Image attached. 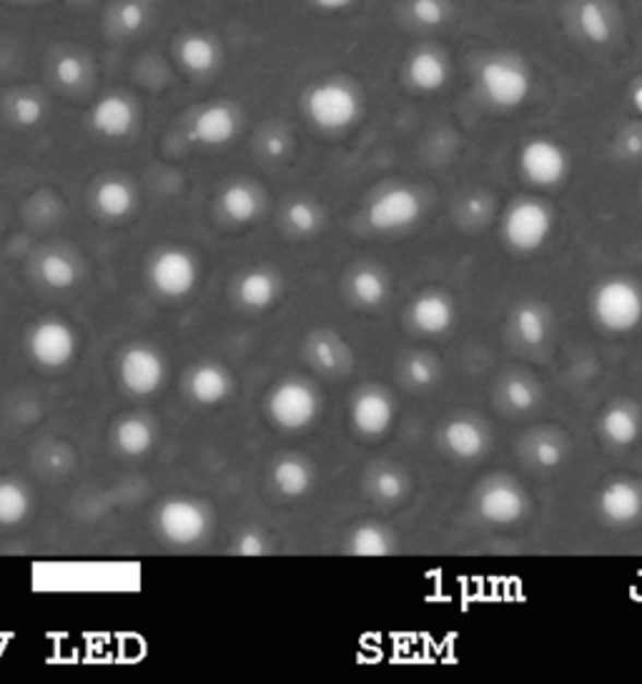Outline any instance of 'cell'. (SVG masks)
I'll return each instance as SVG.
<instances>
[{"label": "cell", "instance_id": "obj_1", "mask_svg": "<svg viewBox=\"0 0 642 684\" xmlns=\"http://www.w3.org/2000/svg\"><path fill=\"white\" fill-rule=\"evenodd\" d=\"M477 91L497 111H518L535 91V73L514 50H495L477 65Z\"/></svg>", "mask_w": 642, "mask_h": 684}, {"label": "cell", "instance_id": "obj_2", "mask_svg": "<svg viewBox=\"0 0 642 684\" xmlns=\"http://www.w3.org/2000/svg\"><path fill=\"white\" fill-rule=\"evenodd\" d=\"M301 111L314 129L342 133L359 123L361 113H365V98L349 79L332 75V79L314 81L304 91Z\"/></svg>", "mask_w": 642, "mask_h": 684}, {"label": "cell", "instance_id": "obj_3", "mask_svg": "<svg viewBox=\"0 0 642 684\" xmlns=\"http://www.w3.org/2000/svg\"><path fill=\"white\" fill-rule=\"evenodd\" d=\"M593 316L605 332L630 334L642 321V289L632 278H607L595 289Z\"/></svg>", "mask_w": 642, "mask_h": 684}, {"label": "cell", "instance_id": "obj_4", "mask_svg": "<svg viewBox=\"0 0 642 684\" xmlns=\"http://www.w3.org/2000/svg\"><path fill=\"white\" fill-rule=\"evenodd\" d=\"M552 228L555 214L550 206L535 199H522L518 204H512L504 214L502 236L510 249L520 253H532L545 247Z\"/></svg>", "mask_w": 642, "mask_h": 684}, {"label": "cell", "instance_id": "obj_5", "mask_svg": "<svg viewBox=\"0 0 642 684\" xmlns=\"http://www.w3.org/2000/svg\"><path fill=\"white\" fill-rule=\"evenodd\" d=\"M266 409L276 427L286 429V432H304L317 421L321 399L311 384L301 382V379H286L269 394Z\"/></svg>", "mask_w": 642, "mask_h": 684}, {"label": "cell", "instance_id": "obj_6", "mask_svg": "<svg viewBox=\"0 0 642 684\" xmlns=\"http://www.w3.org/2000/svg\"><path fill=\"white\" fill-rule=\"evenodd\" d=\"M425 201L409 185H390L379 191L367 208V224L379 233H402L419 224Z\"/></svg>", "mask_w": 642, "mask_h": 684}, {"label": "cell", "instance_id": "obj_7", "mask_svg": "<svg viewBox=\"0 0 642 684\" xmlns=\"http://www.w3.org/2000/svg\"><path fill=\"white\" fill-rule=\"evenodd\" d=\"M241 125L243 113L239 106L231 104V100H211V104L197 108V113L189 118L186 133H189V141L197 143V146L222 148L229 146L239 136Z\"/></svg>", "mask_w": 642, "mask_h": 684}, {"label": "cell", "instance_id": "obj_8", "mask_svg": "<svg viewBox=\"0 0 642 684\" xmlns=\"http://www.w3.org/2000/svg\"><path fill=\"white\" fill-rule=\"evenodd\" d=\"M520 171L537 189H555L568 179L570 156L555 139L535 136L520 148Z\"/></svg>", "mask_w": 642, "mask_h": 684}, {"label": "cell", "instance_id": "obj_9", "mask_svg": "<svg viewBox=\"0 0 642 684\" xmlns=\"http://www.w3.org/2000/svg\"><path fill=\"white\" fill-rule=\"evenodd\" d=\"M158 529L171 544H199L204 542L211 529L209 509L197 500L176 496V500H168L158 509Z\"/></svg>", "mask_w": 642, "mask_h": 684}, {"label": "cell", "instance_id": "obj_10", "mask_svg": "<svg viewBox=\"0 0 642 684\" xmlns=\"http://www.w3.org/2000/svg\"><path fill=\"white\" fill-rule=\"evenodd\" d=\"M148 281L166 299H183L199 284V261L186 249H164L148 266Z\"/></svg>", "mask_w": 642, "mask_h": 684}, {"label": "cell", "instance_id": "obj_11", "mask_svg": "<svg viewBox=\"0 0 642 684\" xmlns=\"http://www.w3.org/2000/svg\"><path fill=\"white\" fill-rule=\"evenodd\" d=\"M118 379L133 396L156 394L166 382L164 353L148 344H133L118 359Z\"/></svg>", "mask_w": 642, "mask_h": 684}, {"label": "cell", "instance_id": "obj_12", "mask_svg": "<svg viewBox=\"0 0 642 684\" xmlns=\"http://www.w3.org/2000/svg\"><path fill=\"white\" fill-rule=\"evenodd\" d=\"M79 351V336L61 319H44L33 326L28 336V353L38 367L63 369Z\"/></svg>", "mask_w": 642, "mask_h": 684}, {"label": "cell", "instance_id": "obj_13", "mask_svg": "<svg viewBox=\"0 0 642 684\" xmlns=\"http://www.w3.org/2000/svg\"><path fill=\"white\" fill-rule=\"evenodd\" d=\"M570 28L587 46L607 48L618 38L620 19L610 0H572Z\"/></svg>", "mask_w": 642, "mask_h": 684}, {"label": "cell", "instance_id": "obj_14", "mask_svg": "<svg viewBox=\"0 0 642 684\" xmlns=\"http://www.w3.org/2000/svg\"><path fill=\"white\" fill-rule=\"evenodd\" d=\"M477 512L487 525H518L527 514L525 489L512 479H489L477 496Z\"/></svg>", "mask_w": 642, "mask_h": 684}, {"label": "cell", "instance_id": "obj_15", "mask_svg": "<svg viewBox=\"0 0 642 684\" xmlns=\"http://www.w3.org/2000/svg\"><path fill=\"white\" fill-rule=\"evenodd\" d=\"M139 121H141V111H139L136 100L118 91L104 93V96L91 106V113H88L91 129L96 131L100 139H108V141L129 139L131 133L139 129Z\"/></svg>", "mask_w": 642, "mask_h": 684}, {"label": "cell", "instance_id": "obj_16", "mask_svg": "<svg viewBox=\"0 0 642 684\" xmlns=\"http://www.w3.org/2000/svg\"><path fill=\"white\" fill-rule=\"evenodd\" d=\"M404 81L419 93H439L452 81V63L442 48L425 44L409 50L404 61Z\"/></svg>", "mask_w": 642, "mask_h": 684}, {"label": "cell", "instance_id": "obj_17", "mask_svg": "<svg viewBox=\"0 0 642 684\" xmlns=\"http://www.w3.org/2000/svg\"><path fill=\"white\" fill-rule=\"evenodd\" d=\"M174 58L181 71L197 75V79H206V75H214L222 69L224 48L218 38L206 31H186L176 38Z\"/></svg>", "mask_w": 642, "mask_h": 684}, {"label": "cell", "instance_id": "obj_18", "mask_svg": "<svg viewBox=\"0 0 642 684\" xmlns=\"http://www.w3.org/2000/svg\"><path fill=\"white\" fill-rule=\"evenodd\" d=\"M394 417H396L394 399L384 392V388L367 386L354 396L349 419H352V427L357 429L361 436H369V439L384 436L392 429Z\"/></svg>", "mask_w": 642, "mask_h": 684}, {"label": "cell", "instance_id": "obj_19", "mask_svg": "<svg viewBox=\"0 0 642 684\" xmlns=\"http://www.w3.org/2000/svg\"><path fill=\"white\" fill-rule=\"evenodd\" d=\"M599 514L615 527H630L642 517V487L630 479H615L599 492Z\"/></svg>", "mask_w": 642, "mask_h": 684}, {"label": "cell", "instance_id": "obj_20", "mask_svg": "<svg viewBox=\"0 0 642 684\" xmlns=\"http://www.w3.org/2000/svg\"><path fill=\"white\" fill-rule=\"evenodd\" d=\"M412 326L427 336L447 334L457 321L454 301L442 291H425L414 299L409 309Z\"/></svg>", "mask_w": 642, "mask_h": 684}, {"label": "cell", "instance_id": "obj_21", "mask_svg": "<svg viewBox=\"0 0 642 684\" xmlns=\"http://www.w3.org/2000/svg\"><path fill=\"white\" fill-rule=\"evenodd\" d=\"M442 444L457 459H479L489 446V434L482 421L472 417H454L442 427Z\"/></svg>", "mask_w": 642, "mask_h": 684}, {"label": "cell", "instance_id": "obj_22", "mask_svg": "<svg viewBox=\"0 0 642 684\" xmlns=\"http://www.w3.org/2000/svg\"><path fill=\"white\" fill-rule=\"evenodd\" d=\"M234 392V379L222 364H199L189 374V396L201 407H216Z\"/></svg>", "mask_w": 642, "mask_h": 684}, {"label": "cell", "instance_id": "obj_23", "mask_svg": "<svg viewBox=\"0 0 642 684\" xmlns=\"http://www.w3.org/2000/svg\"><path fill=\"white\" fill-rule=\"evenodd\" d=\"M218 208L234 224H251L264 211V193L251 181H234L222 191Z\"/></svg>", "mask_w": 642, "mask_h": 684}, {"label": "cell", "instance_id": "obj_24", "mask_svg": "<svg viewBox=\"0 0 642 684\" xmlns=\"http://www.w3.org/2000/svg\"><path fill=\"white\" fill-rule=\"evenodd\" d=\"M282 293V278L272 268H251L236 284V299L251 311L272 309Z\"/></svg>", "mask_w": 642, "mask_h": 684}, {"label": "cell", "instance_id": "obj_25", "mask_svg": "<svg viewBox=\"0 0 642 684\" xmlns=\"http://www.w3.org/2000/svg\"><path fill=\"white\" fill-rule=\"evenodd\" d=\"M136 189H133L131 181L126 179H106L96 185V193H93V206L104 218H111V221H121V218L131 216L133 208H136Z\"/></svg>", "mask_w": 642, "mask_h": 684}, {"label": "cell", "instance_id": "obj_26", "mask_svg": "<svg viewBox=\"0 0 642 684\" xmlns=\"http://www.w3.org/2000/svg\"><path fill=\"white\" fill-rule=\"evenodd\" d=\"M640 427H642L640 411L635 404L628 401L613 404V407L603 413V419H599V432H603L605 442L613 446H622V449L638 442Z\"/></svg>", "mask_w": 642, "mask_h": 684}, {"label": "cell", "instance_id": "obj_27", "mask_svg": "<svg viewBox=\"0 0 642 684\" xmlns=\"http://www.w3.org/2000/svg\"><path fill=\"white\" fill-rule=\"evenodd\" d=\"M314 467L301 456H284L278 459L272 469V481L274 489L286 500H299L314 487Z\"/></svg>", "mask_w": 642, "mask_h": 684}, {"label": "cell", "instance_id": "obj_28", "mask_svg": "<svg viewBox=\"0 0 642 684\" xmlns=\"http://www.w3.org/2000/svg\"><path fill=\"white\" fill-rule=\"evenodd\" d=\"M349 297L359 303V307L374 309L384 303L390 297V276L377 266H359L357 272L349 276Z\"/></svg>", "mask_w": 642, "mask_h": 684}, {"label": "cell", "instance_id": "obj_29", "mask_svg": "<svg viewBox=\"0 0 642 684\" xmlns=\"http://www.w3.org/2000/svg\"><path fill=\"white\" fill-rule=\"evenodd\" d=\"M307 353L319 371L324 374H342L352 367V353L336 334H317L309 339Z\"/></svg>", "mask_w": 642, "mask_h": 684}, {"label": "cell", "instance_id": "obj_30", "mask_svg": "<svg viewBox=\"0 0 642 684\" xmlns=\"http://www.w3.org/2000/svg\"><path fill=\"white\" fill-rule=\"evenodd\" d=\"M116 446L126 456H143L156 444V429L143 417H126L116 424Z\"/></svg>", "mask_w": 642, "mask_h": 684}, {"label": "cell", "instance_id": "obj_31", "mask_svg": "<svg viewBox=\"0 0 642 684\" xmlns=\"http://www.w3.org/2000/svg\"><path fill=\"white\" fill-rule=\"evenodd\" d=\"M512 328L520 344L539 346L547 339V334H550V314H547V309L543 307V303L527 301L514 311Z\"/></svg>", "mask_w": 642, "mask_h": 684}, {"label": "cell", "instance_id": "obj_32", "mask_svg": "<svg viewBox=\"0 0 642 684\" xmlns=\"http://www.w3.org/2000/svg\"><path fill=\"white\" fill-rule=\"evenodd\" d=\"M46 98L33 88L13 91L5 98V116L8 121L19 129H36V125L46 118Z\"/></svg>", "mask_w": 642, "mask_h": 684}, {"label": "cell", "instance_id": "obj_33", "mask_svg": "<svg viewBox=\"0 0 642 684\" xmlns=\"http://www.w3.org/2000/svg\"><path fill=\"white\" fill-rule=\"evenodd\" d=\"M369 494L379 504H400L409 494V477L400 467H394V464L377 467L369 475Z\"/></svg>", "mask_w": 642, "mask_h": 684}, {"label": "cell", "instance_id": "obj_34", "mask_svg": "<svg viewBox=\"0 0 642 684\" xmlns=\"http://www.w3.org/2000/svg\"><path fill=\"white\" fill-rule=\"evenodd\" d=\"M38 278L48 289L66 291L79 284V264L63 251H46L38 259Z\"/></svg>", "mask_w": 642, "mask_h": 684}, {"label": "cell", "instance_id": "obj_35", "mask_svg": "<svg viewBox=\"0 0 642 684\" xmlns=\"http://www.w3.org/2000/svg\"><path fill=\"white\" fill-rule=\"evenodd\" d=\"M346 552L354 556H390L394 552V537L379 525H359L349 535Z\"/></svg>", "mask_w": 642, "mask_h": 684}, {"label": "cell", "instance_id": "obj_36", "mask_svg": "<svg viewBox=\"0 0 642 684\" xmlns=\"http://www.w3.org/2000/svg\"><path fill=\"white\" fill-rule=\"evenodd\" d=\"M31 494L13 479H0V527H15L28 519Z\"/></svg>", "mask_w": 642, "mask_h": 684}, {"label": "cell", "instance_id": "obj_37", "mask_svg": "<svg viewBox=\"0 0 642 684\" xmlns=\"http://www.w3.org/2000/svg\"><path fill=\"white\" fill-rule=\"evenodd\" d=\"M50 75L58 86L66 91H79L88 83L91 79V61L83 53H75V50H66V53H58L54 65H50Z\"/></svg>", "mask_w": 642, "mask_h": 684}, {"label": "cell", "instance_id": "obj_38", "mask_svg": "<svg viewBox=\"0 0 642 684\" xmlns=\"http://www.w3.org/2000/svg\"><path fill=\"white\" fill-rule=\"evenodd\" d=\"M500 399L507 409L527 413L539 404V386L535 384V379L525 374H512L500 386Z\"/></svg>", "mask_w": 642, "mask_h": 684}, {"label": "cell", "instance_id": "obj_39", "mask_svg": "<svg viewBox=\"0 0 642 684\" xmlns=\"http://www.w3.org/2000/svg\"><path fill=\"white\" fill-rule=\"evenodd\" d=\"M284 224L294 236H314L324 226V211L317 201L297 199L286 206Z\"/></svg>", "mask_w": 642, "mask_h": 684}, {"label": "cell", "instance_id": "obj_40", "mask_svg": "<svg viewBox=\"0 0 642 684\" xmlns=\"http://www.w3.org/2000/svg\"><path fill=\"white\" fill-rule=\"evenodd\" d=\"M407 19L425 31L444 28L452 19V0H407L404 3Z\"/></svg>", "mask_w": 642, "mask_h": 684}, {"label": "cell", "instance_id": "obj_41", "mask_svg": "<svg viewBox=\"0 0 642 684\" xmlns=\"http://www.w3.org/2000/svg\"><path fill=\"white\" fill-rule=\"evenodd\" d=\"M402 376L414 388H429L439 382L442 369H439V361L432 353H412V357L404 359Z\"/></svg>", "mask_w": 642, "mask_h": 684}, {"label": "cell", "instance_id": "obj_42", "mask_svg": "<svg viewBox=\"0 0 642 684\" xmlns=\"http://www.w3.org/2000/svg\"><path fill=\"white\" fill-rule=\"evenodd\" d=\"M148 23V5L143 0H121L111 13V25L123 33V36H133L141 33Z\"/></svg>", "mask_w": 642, "mask_h": 684}, {"label": "cell", "instance_id": "obj_43", "mask_svg": "<svg viewBox=\"0 0 642 684\" xmlns=\"http://www.w3.org/2000/svg\"><path fill=\"white\" fill-rule=\"evenodd\" d=\"M492 196L489 193H482V191H475L469 193L467 199L462 201L460 208H457V218L460 224L464 228H482L487 226L489 218H492L495 214V204H492Z\"/></svg>", "mask_w": 642, "mask_h": 684}, {"label": "cell", "instance_id": "obj_44", "mask_svg": "<svg viewBox=\"0 0 642 684\" xmlns=\"http://www.w3.org/2000/svg\"><path fill=\"white\" fill-rule=\"evenodd\" d=\"M530 459L539 469H555L564 461V444L552 434H539L530 442Z\"/></svg>", "mask_w": 642, "mask_h": 684}, {"label": "cell", "instance_id": "obj_45", "mask_svg": "<svg viewBox=\"0 0 642 684\" xmlns=\"http://www.w3.org/2000/svg\"><path fill=\"white\" fill-rule=\"evenodd\" d=\"M292 148H294L292 133L282 129V125H269V129L259 136L261 156L269 160H284L292 154Z\"/></svg>", "mask_w": 642, "mask_h": 684}, {"label": "cell", "instance_id": "obj_46", "mask_svg": "<svg viewBox=\"0 0 642 684\" xmlns=\"http://www.w3.org/2000/svg\"><path fill=\"white\" fill-rule=\"evenodd\" d=\"M71 464H73V456L63 444L46 446V449L40 452V456H38V467L44 469L46 475H54V477L63 475L66 469H71Z\"/></svg>", "mask_w": 642, "mask_h": 684}, {"label": "cell", "instance_id": "obj_47", "mask_svg": "<svg viewBox=\"0 0 642 684\" xmlns=\"http://www.w3.org/2000/svg\"><path fill=\"white\" fill-rule=\"evenodd\" d=\"M234 554L239 556H264L269 554V539L257 529H247L236 537Z\"/></svg>", "mask_w": 642, "mask_h": 684}, {"label": "cell", "instance_id": "obj_48", "mask_svg": "<svg viewBox=\"0 0 642 684\" xmlns=\"http://www.w3.org/2000/svg\"><path fill=\"white\" fill-rule=\"evenodd\" d=\"M618 146L622 151V156L628 158H640L642 156V133L640 131H625Z\"/></svg>", "mask_w": 642, "mask_h": 684}, {"label": "cell", "instance_id": "obj_49", "mask_svg": "<svg viewBox=\"0 0 642 684\" xmlns=\"http://www.w3.org/2000/svg\"><path fill=\"white\" fill-rule=\"evenodd\" d=\"M311 8L321 13H344L359 3V0H307Z\"/></svg>", "mask_w": 642, "mask_h": 684}, {"label": "cell", "instance_id": "obj_50", "mask_svg": "<svg viewBox=\"0 0 642 684\" xmlns=\"http://www.w3.org/2000/svg\"><path fill=\"white\" fill-rule=\"evenodd\" d=\"M630 104L642 118V79H635L630 83Z\"/></svg>", "mask_w": 642, "mask_h": 684}, {"label": "cell", "instance_id": "obj_51", "mask_svg": "<svg viewBox=\"0 0 642 684\" xmlns=\"http://www.w3.org/2000/svg\"><path fill=\"white\" fill-rule=\"evenodd\" d=\"M19 3H31L33 5V3H44V0H19Z\"/></svg>", "mask_w": 642, "mask_h": 684}, {"label": "cell", "instance_id": "obj_52", "mask_svg": "<svg viewBox=\"0 0 642 684\" xmlns=\"http://www.w3.org/2000/svg\"><path fill=\"white\" fill-rule=\"evenodd\" d=\"M73 3H81V5H86V3H93V0H73Z\"/></svg>", "mask_w": 642, "mask_h": 684}]
</instances>
